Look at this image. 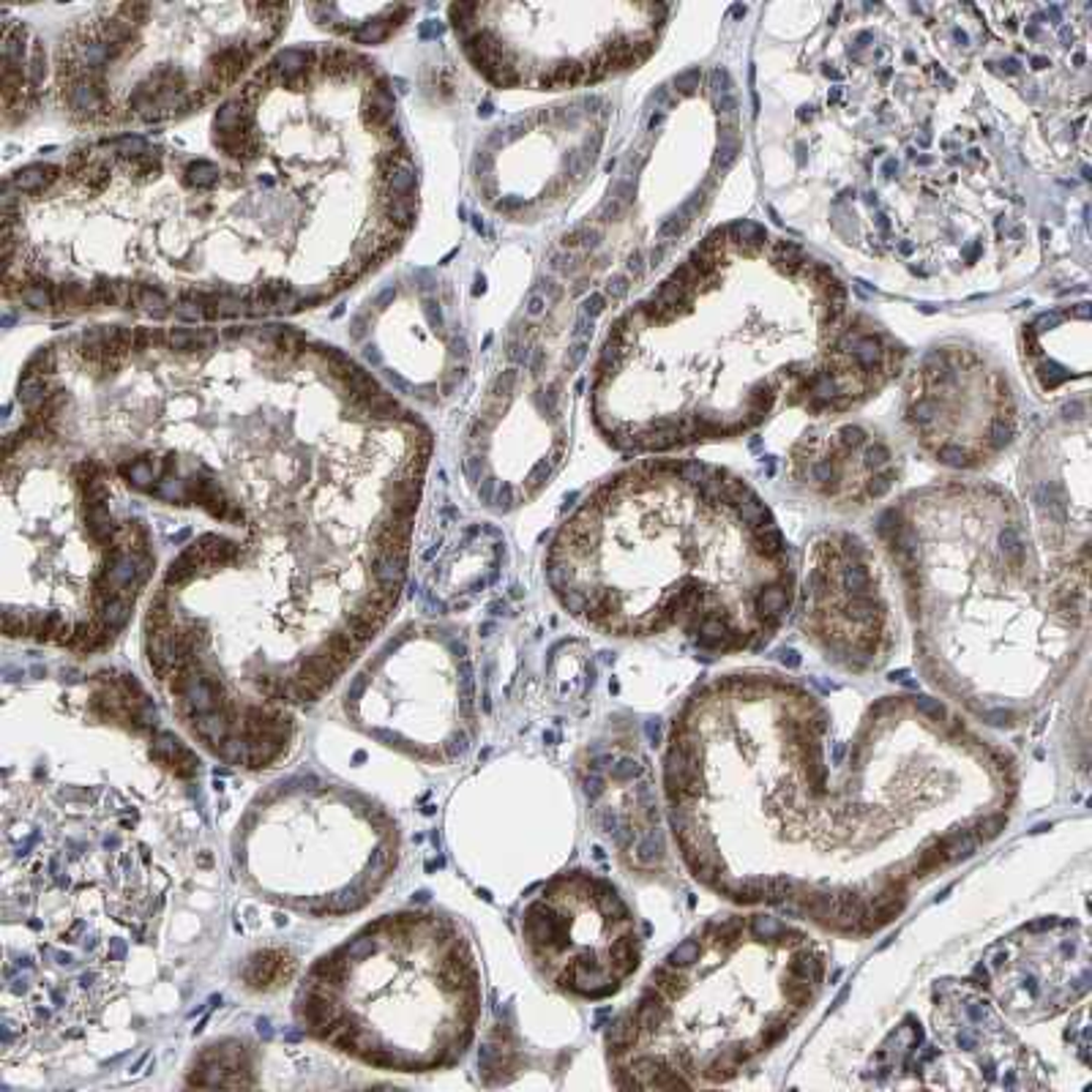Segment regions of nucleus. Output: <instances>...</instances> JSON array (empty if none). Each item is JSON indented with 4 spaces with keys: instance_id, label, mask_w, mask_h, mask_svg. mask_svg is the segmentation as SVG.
Segmentation results:
<instances>
[{
    "instance_id": "obj_7",
    "label": "nucleus",
    "mask_w": 1092,
    "mask_h": 1092,
    "mask_svg": "<svg viewBox=\"0 0 1092 1092\" xmlns=\"http://www.w3.org/2000/svg\"><path fill=\"white\" fill-rule=\"evenodd\" d=\"M137 309H142V312H147L154 320H165V317H170L173 314V301L167 298L159 287L154 285H139V295H137Z\"/></svg>"
},
{
    "instance_id": "obj_5",
    "label": "nucleus",
    "mask_w": 1092,
    "mask_h": 1092,
    "mask_svg": "<svg viewBox=\"0 0 1092 1092\" xmlns=\"http://www.w3.org/2000/svg\"><path fill=\"white\" fill-rule=\"evenodd\" d=\"M293 967L295 962L287 954H263L258 956V962H252V970H258V973H249V981L258 983L263 989H271V986L287 981Z\"/></svg>"
},
{
    "instance_id": "obj_4",
    "label": "nucleus",
    "mask_w": 1092,
    "mask_h": 1092,
    "mask_svg": "<svg viewBox=\"0 0 1092 1092\" xmlns=\"http://www.w3.org/2000/svg\"><path fill=\"white\" fill-rule=\"evenodd\" d=\"M64 167H58V165H28V167H22L19 173H14L6 181V184L14 189V192L22 197V194H41L46 192L49 186H56L61 178H64Z\"/></svg>"
},
{
    "instance_id": "obj_2",
    "label": "nucleus",
    "mask_w": 1092,
    "mask_h": 1092,
    "mask_svg": "<svg viewBox=\"0 0 1092 1092\" xmlns=\"http://www.w3.org/2000/svg\"><path fill=\"white\" fill-rule=\"evenodd\" d=\"M522 942L543 981L585 1000L615 994L642 954L628 904L588 872L563 874L527 901Z\"/></svg>"
},
{
    "instance_id": "obj_1",
    "label": "nucleus",
    "mask_w": 1092,
    "mask_h": 1092,
    "mask_svg": "<svg viewBox=\"0 0 1092 1092\" xmlns=\"http://www.w3.org/2000/svg\"><path fill=\"white\" fill-rule=\"evenodd\" d=\"M478 1002V970L457 926L391 915L314 967L298 1019L364 1063L434 1068L462 1057Z\"/></svg>"
},
{
    "instance_id": "obj_3",
    "label": "nucleus",
    "mask_w": 1092,
    "mask_h": 1092,
    "mask_svg": "<svg viewBox=\"0 0 1092 1092\" xmlns=\"http://www.w3.org/2000/svg\"><path fill=\"white\" fill-rule=\"evenodd\" d=\"M827 558L811 571L806 588V628L814 631L822 648L847 670H869L888 656L891 625L869 566L863 563L861 543L838 541Z\"/></svg>"
},
{
    "instance_id": "obj_6",
    "label": "nucleus",
    "mask_w": 1092,
    "mask_h": 1092,
    "mask_svg": "<svg viewBox=\"0 0 1092 1092\" xmlns=\"http://www.w3.org/2000/svg\"><path fill=\"white\" fill-rule=\"evenodd\" d=\"M219 167L213 165V162H208V159H194V162H189L184 170V184L186 186H192V189H211V186L219 184Z\"/></svg>"
}]
</instances>
